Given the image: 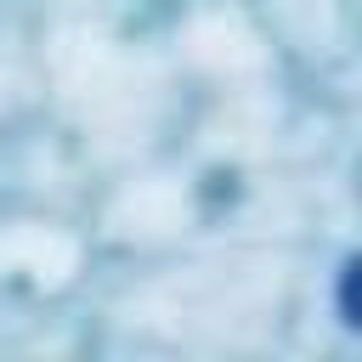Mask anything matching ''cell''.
Wrapping results in <instances>:
<instances>
[{"instance_id": "obj_1", "label": "cell", "mask_w": 362, "mask_h": 362, "mask_svg": "<svg viewBox=\"0 0 362 362\" xmlns=\"http://www.w3.org/2000/svg\"><path fill=\"white\" fill-rule=\"evenodd\" d=\"M334 311H339L351 328H362V255L345 260V272H339V283H334Z\"/></svg>"}]
</instances>
